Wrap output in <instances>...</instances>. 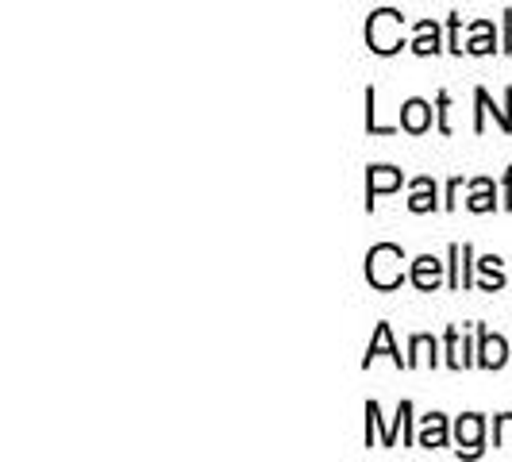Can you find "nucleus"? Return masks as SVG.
Wrapping results in <instances>:
<instances>
[{"mask_svg": "<svg viewBox=\"0 0 512 462\" xmlns=\"http://www.w3.org/2000/svg\"><path fill=\"white\" fill-rule=\"evenodd\" d=\"M459 443H466V451H478V443H482V420L478 416H462L459 420Z\"/></svg>", "mask_w": 512, "mask_h": 462, "instance_id": "0eeeda50", "label": "nucleus"}, {"mask_svg": "<svg viewBox=\"0 0 512 462\" xmlns=\"http://www.w3.org/2000/svg\"><path fill=\"white\" fill-rule=\"evenodd\" d=\"M401 116H405V128L409 131H424L428 124H432V108H428L424 101H409Z\"/></svg>", "mask_w": 512, "mask_h": 462, "instance_id": "20e7f679", "label": "nucleus"}, {"mask_svg": "<svg viewBox=\"0 0 512 462\" xmlns=\"http://www.w3.org/2000/svg\"><path fill=\"white\" fill-rule=\"evenodd\" d=\"M366 39H370V47L378 54H393L401 51V16L397 12H378L374 20H370V27H366Z\"/></svg>", "mask_w": 512, "mask_h": 462, "instance_id": "f03ea898", "label": "nucleus"}, {"mask_svg": "<svg viewBox=\"0 0 512 462\" xmlns=\"http://www.w3.org/2000/svg\"><path fill=\"white\" fill-rule=\"evenodd\" d=\"M378 351H389V355H393V359L401 362V355H397V351H393V343H389V328H378V339H374V343H370V359H374V355H378ZM366 359V362H370Z\"/></svg>", "mask_w": 512, "mask_h": 462, "instance_id": "9b49d317", "label": "nucleus"}, {"mask_svg": "<svg viewBox=\"0 0 512 462\" xmlns=\"http://www.w3.org/2000/svg\"><path fill=\"white\" fill-rule=\"evenodd\" d=\"M501 443H505V447H512V416H505V420H501Z\"/></svg>", "mask_w": 512, "mask_h": 462, "instance_id": "ddd939ff", "label": "nucleus"}, {"mask_svg": "<svg viewBox=\"0 0 512 462\" xmlns=\"http://www.w3.org/2000/svg\"><path fill=\"white\" fill-rule=\"evenodd\" d=\"M505 362V339L501 335H482V366H501Z\"/></svg>", "mask_w": 512, "mask_h": 462, "instance_id": "39448f33", "label": "nucleus"}, {"mask_svg": "<svg viewBox=\"0 0 512 462\" xmlns=\"http://www.w3.org/2000/svg\"><path fill=\"white\" fill-rule=\"evenodd\" d=\"M397 185H401V174H397V170H389V166L370 170V197H374V193H385V189H397Z\"/></svg>", "mask_w": 512, "mask_h": 462, "instance_id": "6e6552de", "label": "nucleus"}, {"mask_svg": "<svg viewBox=\"0 0 512 462\" xmlns=\"http://www.w3.org/2000/svg\"><path fill=\"white\" fill-rule=\"evenodd\" d=\"M470 208H474V212H486V208H493V197L486 193V181L478 185V193H474V201H470Z\"/></svg>", "mask_w": 512, "mask_h": 462, "instance_id": "f8f14e48", "label": "nucleus"}, {"mask_svg": "<svg viewBox=\"0 0 512 462\" xmlns=\"http://www.w3.org/2000/svg\"><path fill=\"white\" fill-rule=\"evenodd\" d=\"M366 278L378 285V289H393V285L401 282V251L397 247H374L370 258H366Z\"/></svg>", "mask_w": 512, "mask_h": 462, "instance_id": "f257e3e1", "label": "nucleus"}, {"mask_svg": "<svg viewBox=\"0 0 512 462\" xmlns=\"http://www.w3.org/2000/svg\"><path fill=\"white\" fill-rule=\"evenodd\" d=\"M416 54H432L439 51V39H436V27L432 24H420V39H416V47H412Z\"/></svg>", "mask_w": 512, "mask_h": 462, "instance_id": "9d476101", "label": "nucleus"}, {"mask_svg": "<svg viewBox=\"0 0 512 462\" xmlns=\"http://www.w3.org/2000/svg\"><path fill=\"white\" fill-rule=\"evenodd\" d=\"M428 185H432V181H428V178H424V181H416V197H412V201H409L412 212H428V208L436 205V189L428 193Z\"/></svg>", "mask_w": 512, "mask_h": 462, "instance_id": "1a4fd4ad", "label": "nucleus"}, {"mask_svg": "<svg viewBox=\"0 0 512 462\" xmlns=\"http://www.w3.org/2000/svg\"><path fill=\"white\" fill-rule=\"evenodd\" d=\"M443 439H447L443 416H428L424 420V432H420V447H443Z\"/></svg>", "mask_w": 512, "mask_h": 462, "instance_id": "423d86ee", "label": "nucleus"}, {"mask_svg": "<svg viewBox=\"0 0 512 462\" xmlns=\"http://www.w3.org/2000/svg\"><path fill=\"white\" fill-rule=\"evenodd\" d=\"M412 282L420 289H436L439 285V262L436 258H416L412 262Z\"/></svg>", "mask_w": 512, "mask_h": 462, "instance_id": "7ed1b4c3", "label": "nucleus"}]
</instances>
